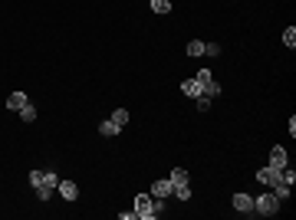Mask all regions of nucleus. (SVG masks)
Instances as JSON below:
<instances>
[{
  "label": "nucleus",
  "mask_w": 296,
  "mask_h": 220,
  "mask_svg": "<svg viewBox=\"0 0 296 220\" xmlns=\"http://www.w3.org/2000/svg\"><path fill=\"white\" fill-rule=\"evenodd\" d=\"M168 181H171V194L181 200V204H185V200H191V184H188L191 178H188V171H185V168H171Z\"/></svg>",
  "instance_id": "obj_1"
},
{
  "label": "nucleus",
  "mask_w": 296,
  "mask_h": 220,
  "mask_svg": "<svg viewBox=\"0 0 296 220\" xmlns=\"http://www.w3.org/2000/svg\"><path fill=\"white\" fill-rule=\"evenodd\" d=\"M254 213H260V217H276L280 213V200L273 197V191H263L260 197H254Z\"/></svg>",
  "instance_id": "obj_2"
},
{
  "label": "nucleus",
  "mask_w": 296,
  "mask_h": 220,
  "mask_svg": "<svg viewBox=\"0 0 296 220\" xmlns=\"http://www.w3.org/2000/svg\"><path fill=\"white\" fill-rule=\"evenodd\" d=\"M158 207H155V197L152 194H138L135 197V217H142V220H158Z\"/></svg>",
  "instance_id": "obj_3"
},
{
  "label": "nucleus",
  "mask_w": 296,
  "mask_h": 220,
  "mask_svg": "<svg viewBox=\"0 0 296 220\" xmlns=\"http://www.w3.org/2000/svg\"><path fill=\"white\" fill-rule=\"evenodd\" d=\"M289 161H286V148L283 144H273V152H270V161H267V168H273V171H283Z\"/></svg>",
  "instance_id": "obj_4"
},
{
  "label": "nucleus",
  "mask_w": 296,
  "mask_h": 220,
  "mask_svg": "<svg viewBox=\"0 0 296 220\" xmlns=\"http://www.w3.org/2000/svg\"><path fill=\"white\" fill-rule=\"evenodd\" d=\"M230 204H234V210L244 213V217H250V213H254V197H250V194H241V191H237Z\"/></svg>",
  "instance_id": "obj_5"
},
{
  "label": "nucleus",
  "mask_w": 296,
  "mask_h": 220,
  "mask_svg": "<svg viewBox=\"0 0 296 220\" xmlns=\"http://www.w3.org/2000/svg\"><path fill=\"white\" fill-rule=\"evenodd\" d=\"M56 191H60L63 200H76V197H79V184H76V181H60V184H56Z\"/></svg>",
  "instance_id": "obj_6"
},
{
  "label": "nucleus",
  "mask_w": 296,
  "mask_h": 220,
  "mask_svg": "<svg viewBox=\"0 0 296 220\" xmlns=\"http://www.w3.org/2000/svg\"><path fill=\"white\" fill-rule=\"evenodd\" d=\"M276 181H280V171H273V168H267V165H263L260 171H257V184H263V187H273Z\"/></svg>",
  "instance_id": "obj_7"
},
{
  "label": "nucleus",
  "mask_w": 296,
  "mask_h": 220,
  "mask_svg": "<svg viewBox=\"0 0 296 220\" xmlns=\"http://www.w3.org/2000/svg\"><path fill=\"white\" fill-rule=\"evenodd\" d=\"M148 194H152V197H161V200H165V197H171V181H168V178L155 181V184L148 187Z\"/></svg>",
  "instance_id": "obj_8"
},
{
  "label": "nucleus",
  "mask_w": 296,
  "mask_h": 220,
  "mask_svg": "<svg viewBox=\"0 0 296 220\" xmlns=\"http://www.w3.org/2000/svg\"><path fill=\"white\" fill-rule=\"evenodd\" d=\"M181 92H185L188 99H198V96H204V89H201V83H198V79H185V83H181Z\"/></svg>",
  "instance_id": "obj_9"
},
{
  "label": "nucleus",
  "mask_w": 296,
  "mask_h": 220,
  "mask_svg": "<svg viewBox=\"0 0 296 220\" xmlns=\"http://www.w3.org/2000/svg\"><path fill=\"white\" fill-rule=\"evenodd\" d=\"M27 102H30V99H27V92H10V99H7V109H10V112H20Z\"/></svg>",
  "instance_id": "obj_10"
},
{
  "label": "nucleus",
  "mask_w": 296,
  "mask_h": 220,
  "mask_svg": "<svg viewBox=\"0 0 296 220\" xmlns=\"http://www.w3.org/2000/svg\"><path fill=\"white\" fill-rule=\"evenodd\" d=\"M119 131H122V128H119V125L112 122V118H102V125H99V135H105V138H115Z\"/></svg>",
  "instance_id": "obj_11"
},
{
  "label": "nucleus",
  "mask_w": 296,
  "mask_h": 220,
  "mask_svg": "<svg viewBox=\"0 0 296 220\" xmlns=\"http://www.w3.org/2000/svg\"><path fill=\"white\" fill-rule=\"evenodd\" d=\"M289 191H293V184H283V181H276V184H273V197L280 200V204H283V200H289Z\"/></svg>",
  "instance_id": "obj_12"
},
{
  "label": "nucleus",
  "mask_w": 296,
  "mask_h": 220,
  "mask_svg": "<svg viewBox=\"0 0 296 220\" xmlns=\"http://www.w3.org/2000/svg\"><path fill=\"white\" fill-rule=\"evenodd\" d=\"M148 7L155 14H171V0H148Z\"/></svg>",
  "instance_id": "obj_13"
},
{
  "label": "nucleus",
  "mask_w": 296,
  "mask_h": 220,
  "mask_svg": "<svg viewBox=\"0 0 296 220\" xmlns=\"http://www.w3.org/2000/svg\"><path fill=\"white\" fill-rule=\"evenodd\" d=\"M17 115H20L23 122H36V105H33V102H27L20 112H17Z\"/></svg>",
  "instance_id": "obj_14"
},
{
  "label": "nucleus",
  "mask_w": 296,
  "mask_h": 220,
  "mask_svg": "<svg viewBox=\"0 0 296 220\" xmlns=\"http://www.w3.org/2000/svg\"><path fill=\"white\" fill-rule=\"evenodd\" d=\"M112 122H115L119 125V128H125V125H129V112H125V109H115V112H112Z\"/></svg>",
  "instance_id": "obj_15"
},
{
  "label": "nucleus",
  "mask_w": 296,
  "mask_h": 220,
  "mask_svg": "<svg viewBox=\"0 0 296 220\" xmlns=\"http://www.w3.org/2000/svg\"><path fill=\"white\" fill-rule=\"evenodd\" d=\"M188 56H204V40H191L188 43Z\"/></svg>",
  "instance_id": "obj_16"
},
{
  "label": "nucleus",
  "mask_w": 296,
  "mask_h": 220,
  "mask_svg": "<svg viewBox=\"0 0 296 220\" xmlns=\"http://www.w3.org/2000/svg\"><path fill=\"white\" fill-rule=\"evenodd\" d=\"M56 184H60V178H56V171H43V184H40V187H49V191H53Z\"/></svg>",
  "instance_id": "obj_17"
},
{
  "label": "nucleus",
  "mask_w": 296,
  "mask_h": 220,
  "mask_svg": "<svg viewBox=\"0 0 296 220\" xmlns=\"http://www.w3.org/2000/svg\"><path fill=\"white\" fill-rule=\"evenodd\" d=\"M283 43H286L289 49H296V27H286V30H283Z\"/></svg>",
  "instance_id": "obj_18"
},
{
  "label": "nucleus",
  "mask_w": 296,
  "mask_h": 220,
  "mask_svg": "<svg viewBox=\"0 0 296 220\" xmlns=\"http://www.w3.org/2000/svg\"><path fill=\"white\" fill-rule=\"evenodd\" d=\"M204 56H220V43H204Z\"/></svg>",
  "instance_id": "obj_19"
},
{
  "label": "nucleus",
  "mask_w": 296,
  "mask_h": 220,
  "mask_svg": "<svg viewBox=\"0 0 296 220\" xmlns=\"http://www.w3.org/2000/svg\"><path fill=\"white\" fill-rule=\"evenodd\" d=\"M33 191H36V197H40V200H49V197H53V191H49V187H33Z\"/></svg>",
  "instance_id": "obj_20"
},
{
  "label": "nucleus",
  "mask_w": 296,
  "mask_h": 220,
  "mask_svg": "<svg viewBox=\"0 0 296 220\" xmlns=\"http://www.w3.org/2000/svg\"><path fill=\"white\" fill-rule=\"evenodd\" d=\"M30 184L40 187V184H43V171H30Z\"/></svg>",
  "instance_id": "obj_21"
}]
</instances>
